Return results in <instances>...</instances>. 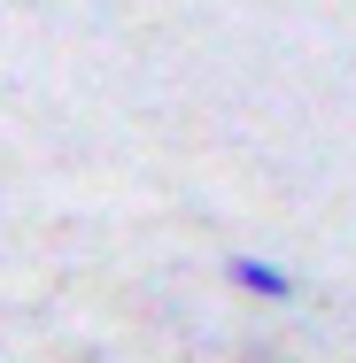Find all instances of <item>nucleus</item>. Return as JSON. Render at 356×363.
<instances>
[{
  "label": "nucleus",
  "mask_w": 356,
  "mask_h": 363,
  "mask_svg": "<svg viewBox=\"0 0 356 363\" xmlns=\"http://www.w3.org/2000/svg\"><path fill=\"white\" fill-rule=\"evenodd\" d=\"M225 271H232V286H248V294H264V301H286V294H294V279H286L279 263H256V255H232V263H225Z\"/></svg>",
  "instance_id": "1"
}]
</instances>
